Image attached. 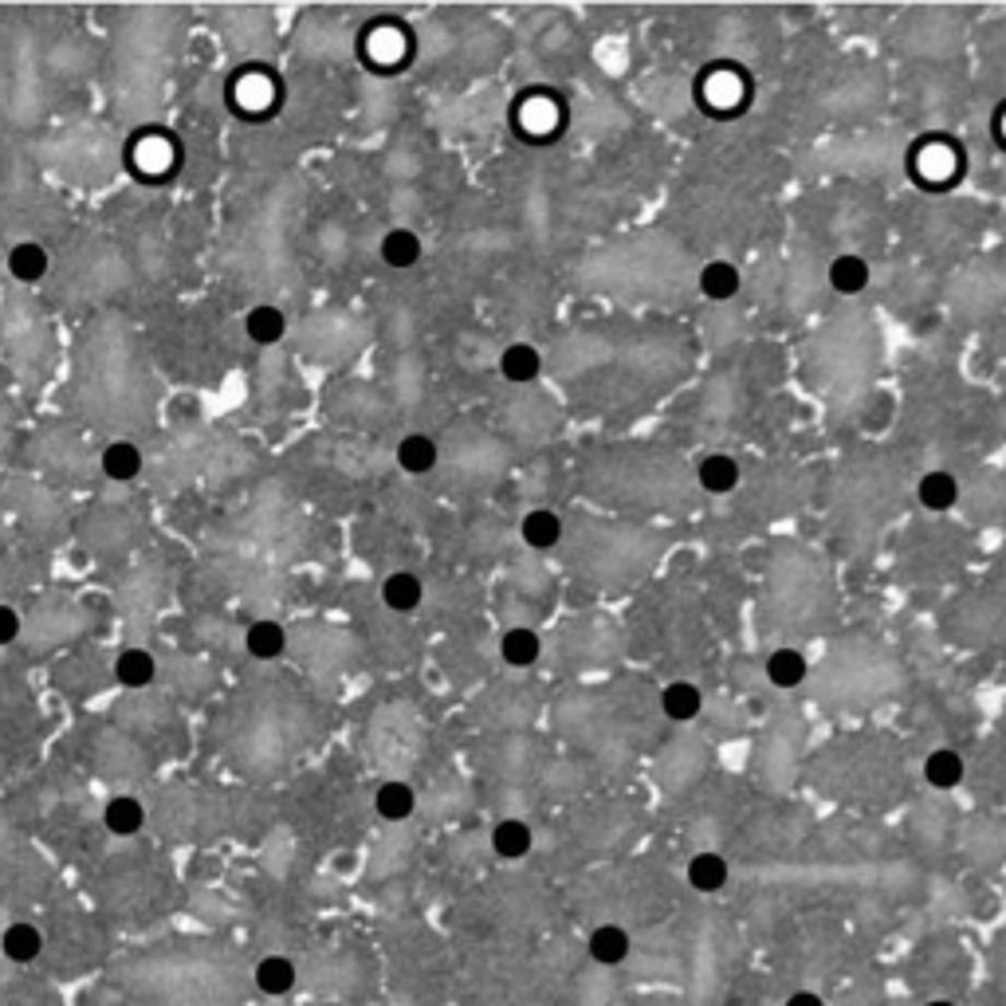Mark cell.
Segmentation results:
<instances>
[{
  "mask_svg": "<svg viewBox=\"0 0 1006 1006\" xmlns=\"http://www.w3.org/2000/svg\"><path fill=\"white\" fill-rule=\"evenodd\" d=\"M869 264H865V256L857 252H841L830 260V268H826V280H830V287L838 295H861L865 287H869Z\"/></svg>",
  "mask_w": 1006,
  "mask_h": 1006,
  "instance_id": "52a82bcc",
  "label": "cell"
},
{
  "mask_svg": "<svg viewBox=\"0 0 1006 1006\" xmlns=\"http://www.w3.org/2000/svg\"><path fill=\"white\" fill-rule=\"evenodd\" d=\"M20 629H24L20 626V614L9 606V602H0V649L12 646V641L20 637Z\"/></svg>",
  "mask_w": 1006,
  "mask_h": 1006,
  "instance_id": "484cf974",
  "label": "cell"
},
{
  "mask_svg": "<svg viewBox=\"0 0 1006 1006\" xmlns=\"http://www.w3.org/2000/svg\"><path fill=\"white\" fill-rule=\"evenodd\" d=\"M587 948H590V959H594V963H602V968H617V963H626L629 959L634 939H629L626 928H617V924H602V928L590 932Z\"/></svg>",
  "mask_w": 1006,
  "mask_h": 1006,
  "instance_id": "9c48e42d",
  "label": "cell"
},
{
  "mask_svg": "<svg viewBox=\"0 0 1006 1006\" xmlns=\"http://www.w3.org/2000/svg\"><path fill=\"white\" fill-rule=\"evenodd\" d=\"M786 1006H826V1003H821V995H814V991H794V995L786 998Z\"/></svg>",
  "mask_w": 1006,
  "mask_h": 1006,
  "instance_id": "4316f807",
  "label": "cell"
},
{
  "mask_svg": "<svg viewBox=\"0 0 1006 1006\" xmlns=\"http://www.w3.org/2000/svg\"><path fill=\"white\" fill-rule=\"evenodd\" d=\"M492 850L504 861H523L535 850V833L523 818H499L492 826Z\"/></svg>",
  "mask_w": 1006,
  "mask_h": 1006,
  "instance_id": "7a4b0ae2",
  "label": "cell"
},
{
  "mask_svg": "<svg viewBox=\"0 0 1006 1006\" xmlns=\"http://www.w3.org/2000/svg\"><path fill=\"white\" fill-rule=\"evenodd\" d=\"M98 464H103V472H107L110 480H134L138 472H142V452H138V445H130V440H115V445L103 449Z\"/></svg>",
  "mask_w": 1006,
  "mask_h": 1006,
  "instance_id": "cb8c5ba5",
  "label": "cell"
},
{
  "mask_svg": "<svg viewBox=\"0 0 1006 1006\" xmlns=\"http://www.w3.org/2000/svg\"><path fill=\"white\" fill-rule=\"evenodd\" d=\"M0 484H4V476H0Z\"/></svg>",
  "mask_w": 1006,
  "mask_h": 1006,
  "instance_id": "f1b7e54d",
  "label": "cell"
},
{
  "mask_svg": "<svg viewBox=\"0 0 1006 1006\" xmlns=\"http://www.w3.org/2000/svg\"><path fill=\"white\" fill-rule=\"evenodd\" d=\"M499 374L511 381V386H531V381L543 374V354L531 346V342H511L499 354Z\"/></svg>",
  "mask_w": 1006,
  "mask_h": 1006,
  "instance_id": "8992f818",
  "label": "cell"
},
{
  "mask_svg": "<svg viewBox=\"0 0 1006 1006\" xmlns=\"http://www.w3.org/2000/svg\"><path fill=\"white\" fill-rule=\"evenodd\" d=\"M381 260L390 268H413L421 260V236L413 233V228H390V233L381 236Z\"/></svg>",
  "mask_w": 1006,
  "mask_h": 1006,
  "instance_id": "7402d4cb",
  "label": "cell"
},
{
  "mask_svg": "<svg viewBox=\"0 0 1006 1006\" xmlns=\"http://www.w3.org/2000/svg\"><path fill=\"white\" fill-rule=\"evenodd\" d=\"M519 538L531 551H555L563 543V516L551 508H531L528 516L519 519Z\"/></svg>",
  "mask_w": 1006,
  "mask_h": 1006,
  "instance_id": "6da1fadb",
  "label": "cell"
},
{
  "mask_svg": "<svg viewBox=\"0 0 1006 1006\" xmlns=\"http://www.w3.org/2000/svg\"><path fill=\"white\" fill-rule=\"evenodd\" d=\"M661 708H665L668 720L688 723L703 712V693L696 688L693 680H673V684L661 688Z\"/></svg>",
  "mask_w": 1006,
  "mask_h": 1006,
  "instance_id": "e0dca14e",
  "label": "cell"
},
{
  "mask_svg": "<svg viewBox=\"0 0 1006 1006\" xmlns=\"http://www.w3.org/2000/svg\"><path fill=\"white\" fill-rule=\"evenodd\" d=\"M103 826H107L115 838H134L146 826V806L134 798V794H115V798L103 806Z\"/></svg>",
  "mask_w": 1006,
  "mask_h": 1006,
  "instance_id": "277c9868",
  "label": "cell"
},
{
  "mask_svg": "<svg viewBox=\"0 0 1006 1006\" xmlns=\"http://www.w3.org/2000/svg\"><path fill=\"white\" fill-rule=\"evenodd\" d=\"M0 948H4V956L12 959V963H32V959H39V951H44V936H39L36 924H9L4 928V936H0Z\"/></svg>",
  "mask_w": 1006,
  "mask_h": 1006,
  "instance_id": "44dd1931",
  "label": "cell"
},
{
  "mask_svg": "<svg viewBox=\"0 0 1006 1006\" xmlns=\"http://www.w3.org/2000/svg\"><path fill=\"white\" fill-rule=\"evenodd\" d=\"M928 1006H956V1003H951V998H932Z\"/></svg>",
  "mask_w": 1006,
  "mask_h": 1006,
  "instance_id": "83f0119b",
  "label": "cell"
},
{
  "mask_svg": "<svg viewBox=\"0 0 1006 1006\" xmlns=\"http://www.w3.org/2000/svg\"><path fill=\"white\" fill-rule=\"evenodd\" d=\"M543 656V641H538L535 629L528 626H511L504 629V637H499V661L511 668H531Z\"/></svg>",
  "mask_w": 1006,
  "mask_h": 1006,
  "instance_id": "ba28073f",
  "label": "cell"
},
{
  "mask_svg": "<svg viewBox=\"0 0 1006 1006\" xmlns=\"http://www.w3.org/2000/svg\"><path fill=\"white\" fill-rule=\"evenodd\" d=\"M762 673H767V680L774 684V688H798L806 676H810V661L798 653V649H774L771 656H767V665H762Z\"/></svg>",
  "mask_w": 1006,
  "mask_h": 1006,
  "instance_id": "9a60e30c",
  "label": "cell"
},
{
  "mask_svg": "<svg viewBox=\"0 0 1006 1006\" xmlns=\"http://www.w3.org/2000/svg\"><path fill=\"white\" fill-rule=\"evenodd\" d=\"M696 480L708 496H727V492L739 488V464L727 452H712L696 464Z\"/></svg>",
  "mask_w": 1006,
  "mask_h": 1006,
  "instance_id": "30bf717a",
  "label": "cell"
},
{
  "mask_svg": "<svg viewBox=\"0 0 1006 1006\" xmlns=\"http://www.w3.org/2000/svg\"><path fill=\"white\" fill-rule=\"evenodd\" d=\"M963 771H968V762H963L959 751H951V747H936L924 759V782H928L932 791H956L959 782H963Z\"/></svg>",
  "mask_w": 1006,
  "mask_h": 1006,
  "instance_id": "4fadbf2b",
  "label": "cell"
},
{
  "mask_svg": "<svg viewBox=\"0 0 1006 1006\" xmlns=\"http://www.w3.org/2000/svg\"><path fill=\"white\" fill-rule=\"evenodd\" d=\"M437 460H440V449H437V440H433L429 433H410V437L398 440L401 472H410V476H425V472L437 469Z\"/></svg>",
  "mask_w": 1006,
  "mask_h": 1006,
  "instance_id": "8fae6325",
  "label": "cell"
},
{
  "mask_svg": "<svg viewBox=\"0 0 1006 1006\" xmlns=\"http://www.w3.org/2000/svg\"><path fill=\"white\" fill-rule=\"evenodd\" d=\"M696 284H700L703 299L727 304V299L739 295V268H735L732 260H708V264L700 268V275H696Z\"/></svg>",
  "mask_w": 1006,
  "mask_h": 1006,
  "instance_id": "5b68a950",
  "label": "cell"
},
{
  "mask_svg": "<svg viewBox=\"0 0 1006 1006\" xmlns=\"http://www.w3.org/2000/svg\"><path fill=\"white\" fill-rule=\"evenodd\" d=\"M374 810L381 821H405L417 810V794H413L410 782H381L378 794H374Z\"/></svg>",
  "mask_w": 1006,
  "mask_h": 1006,
  "instance_id": "2e32d148",
  "label": "cell"
},
{
  "mask_svg": "<svg viewBox=\"0 0 1006 1006\" xmlns=\"http://www.w3.org/2000/svg\"><path fill=\"white\" fill-rule=\"evenodd\" d=\"M115 676H118V684H127V688H146L157 676L154 653H146V649H122L115 661Z\"/></svg>",
  "mask_w": 1006,
  "mask_h": 1006,
  "instance_id": "603a6c76",
  "label": "cell"
},
{
  "mask_svg": "<svg viewBox=\"0 0 1006 1006\" xmlns=\"http://www.w3.org/2000/svg\"><path fill=\"white\" fill-rule=\"evenodd\" d=\"M9 275L20 284H39L48 275V248L36 240H20L9 248Z\"/></svg>",
  "mask_w": 1006,
  "mask_h": 1006,
  "instance_id": "5bb4252c",
  "label": "cell"
},
{
  "mask_svg": "<svg viewBox=\"0 0 1006 1006\" xmlns=\"http://www.w3.org/2000/svg\"><path fill=\"white\" fill-rule=\"evenodd\" d=\"M295 983H299V971H295V963L287 956H264L260 963H256V987L264 991V995H292Z\"/></svg>",
  "mask_w": 1006,
  "mask_h": 1006,
  "instance_id": "ac0fdd59",
  "label": "cell"
},
{
  "mask_svg": "<svg viewBox=\"0 0 1006 1006\" xmlns=\"http://www.w3.org/2000/svg\"><path fill=\"white\" fill-rule=\"evenodd\" d=\"M684 880L693 885L696 892H703V897H712V892H720L727 880H732V869H727V861L720 857L715 850H703L696 853L693 861H688V869H684Z\"/></svg>",
  "mask_w": 1006,
  "mask_h": 1006,
  "instance_id": "3957f363",
  "label": "cell"
},
{
  "mask_svg": "<svg viewBox=\"0 0 1006 1006\" xmlns=\"http://www.w3.org/2000/svg\"><path fill=\"white\" fill-rule=\"evenodd\" d=\"M245 331L252 342H260V346H275V342L287 334V315L280 311V307H252V311L245 315Z\"/></svg>",
  "mask_w": 1006,
  "mask_h": 1006,
  "instance_id": "d6986e66",
  "label": "cell"
},
{
  "mask_svg": "<svg viewBox=\"0 0 1006 1006\" xmlns=\"http://www.w3.org/2000/svg\"><path fill=\"white\" fill-rule=\"evenodd\" d=\"M916 496L928 511H951L956 508V499H959V480L951 476V472L936 469V472H928V476L920 480Z\"/></svg>",
  "mask_w": 1006,
  "mask_h": 1006,
  "instance_id": "ffe728a7",
  "label": "cell"
},
{
  "mask_svg": "<svg viewBox=\"0 0 1006 1006\" xmlns=\"http://www.w3.org/2000/svg\"><path fill=\"white\" fill-rule=\"evenodd\" d=\"M421 597H425V587H421V578L413 575V570H393V575L381 582V602H386V609H393V614H413V609L421 606Z\"/></svg>",
  "mask_w": 1006,
  "mask_h": 1006,
  "instance_id": "7c38bea8",
  "label": "cell"
},
{
  "mask_svg": "<svg viewBox=\"0 0 1006 1006\" xmlns=\"http://www.w3.org/2000/svg\"><path fill=\"white\" fill-rule=\"evenodd\" d=\"M284 649H287V634L280 622H252V629H248V653L260 656V661H275Z\"/></svg>",
  "mask_w": 1006,
  "mask_h": 1006,
  "instance_id": "d4e9b609",
  "label": "cell"
}]
</instances>
